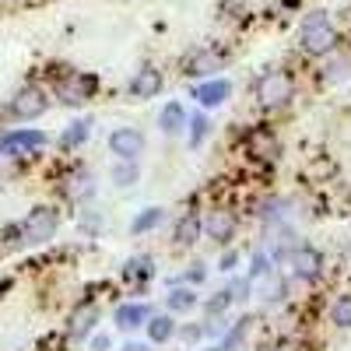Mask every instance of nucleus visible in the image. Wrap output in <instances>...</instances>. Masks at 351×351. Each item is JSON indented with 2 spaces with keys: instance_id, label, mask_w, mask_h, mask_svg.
<instances>
[{
  "instance_id": "nucleus-19",
  "label": "nucleus",
  "mask_w": 351,
  "mask_h": 351,
  "mask_svg": "<svg viewBox=\"0 0 351 351\" xmlns=\"http://www.w3.org/2000/svg\"><path fill=\"white\" fill-rule=\"evenodd\" d=\"M197 232H200L197 215H186V218L180 221V232H176V239H180L183 246H190V243H197Z\"/></svg>"
},
{
  "instance_id": "nucleus-8",
  "label": "nucleus",
  "mask_w": 351,
  "mask_h": 351,
  "mask_svg": "<svg viewBox=\"0 0 351 351\" xmlns=\"http://www.w3.org/2000/svg\"><path fill=\"white\" fill-rule=\"evenodd\" d=\"M92 92H95V77L74 74V77H67V81L60 84V102H67V106H81V102L92 99Z\"/></svg>"
},
{
  "instance_id": "nucleus-23",
  "label": "nucleus",
  "mask_w": 351,
  "mask_h": 351,
  "mask_svg": "<svg viewBox=\"0 0 351 351\" xmlns=\"http://www.w3.org/2000/svg\"><path fill=\"white\" fill-rule=\"evenodd\" d=\"M204 134H208V120H204V116H193V120H190V144H193V148L204 141Z\"/></svg>"
},
{
  "instance_id": "nucleus-13",
  "label": "nucleus",
  "mask_w": 351,
  "mask_h": 351,
  "mask_svg": "<svg viewBox=\"0 0 351 351\" xmlns=\"http://www.w3.org/2000/svg\"><path fill=\"white\" fill-rule=\"evenodd\" d=\"M95 319H99V313H95V306H81L74 316H71V334L74 337H84L88 330L95 327Z\"/></svg>"
},
{
  "instance_id": "nucleus-17",
  "label": "nucleus",
  "mask_w": 351,
  "mask_h": 351,
  "mask_svg": "<svg viewBox=\"0 0 351 351\" xmlns=\"http://www.w3.org/2000/svg\"><path fill=\"white\" fill-rule=\"evenodd\" d=\"M193 306H197V295H193L190 288H176L172 295H169V309H176V313H186Z\"/></svg>"
},
{
  "instance_id": "nucleus-6",
  "label": "nucleus",
  "mask_w": 351,
  "mask_h": 351,
  "mask_svg": "<svg viewBox=\"0 0 351 351\" xmlns=\"http://www.w3.org/2000/svg\"><path fill=\"white\" fill-rule=\"evenodd\" d=\"M228 64V56L221 49H197L190 60H186V74L190 77H204V74H215Z\"/></svg>"
},
{
  "instance_id": "nucleus-20",
  "label": "nucleus",
  "mask_w": 351,
  "mask_h": 351,
  "mask_svg": "<svg viewBox=\"0 0 351 351\" xmlns=\"http://www.w3.org/2000/svg\"><path fill=\"white\" fill-rule=\"evenodd\" d=\"M334 324L337 327H351V295H341L334 302Z\"/></svg>"
},
{
  "instance_id": "nucleus-2",
  "label": "nucleus",
  "mask_w": 351,
  "mask_h": 351,
  "mask_svg": "<svg viewBox=\"0 0 351 351\" xmlns=\"http://www.w3.org/2000/svg\"><path fill=\"white\" fill-rule=\"evenodd\" d=\"M291 95H295V84H291V77L285 71H271L256 81V99L263 106H285Z\"/></svg>"
},
{
  "instance_id": "nucleus-12",
  "label": "nucleus",
  "mask_w": 351,
  "mask_h": 351,
  "mask_svg": "<svg viewBox=\"0 0 351 351\" xmlns=\"http://www.w3.org/2000/svg\"><path fill=\"white\" fill-rule=\"evenodd\" d=\"M228 95H232V84H228L225 77H218V81H208V84H200L197 92H193V99H197L200 106H221Z\"/></svg>"
},
{
  "instance_id": "nucleus-21",
  "label": "nucleus",
  "mask_w": 351,
  "mask_h": 351,
  "mask_svg": "<svg viewBox=\"0 0 351 351\" xmlns=\"http://www.w3.org/2000/svg\"><path fill=\"white\" fill-rule=\"evenodd\" d=\"M148 274H152V260H144V256H141V260H130L127 267H123V278H127V281H130V278H148Z\"/></svg>"
},
{
  "instance_id": "nucleus-5",
  "label": "nucleus",
  "mask_w": 351,
  "mask_h": 351,
  "mask_svg": "<svg viewBox=\"0 0 351 351\" xmlns=\"http://www.w3.org/2000/svg\"><path fill=\"white\" fill-rule=\"evenodd\" d=\"M46 95L43 92H36V88H28V92H21L11 106H8V112L14 116V120H36V116H43L46 112Z\"/></svg>"
},
{
  "instance_id": "nucleus-10",
  "label": "nucleus",
  "mask_w": 351,
  "mask_h": 351,
  "mask_svg": "<svg viewBox=\"0 0 351 351\" xmlns=\"http://www.w3.org/2000/svg\"><path fill=\"white\" fill-rule=\"evenodd\" d=\"M46 144V134H39V130H14V134H8L4 141H0V152L4 148H11V152H36V148H43Z\"/></svg>"
},
{
  "instance_id": "nucleus-14",
  "label": "nucleus",
  "mask_w": 351,
  "mask_h": 351,
  "mask_svg": "<svg viewBox=\"0 0 351 351\" xmlns=\"http://www.w3.org/2000/svg\"><path fill=\"white\" fill-rule=\"evenodd\" d=\"M148 316H152L148 306H120V309H116V324H120V327H141Z\"/></svg>"
},
{
  "instance_id": "nucleus-24",
  "label": "nucleus",
  "mask_w": 351,
  "mask_h": 351,
  "mask_svg": "<svg viewBox=\"0 0 351 351\" xmlns=\"http://www.w3.org/2000/svg\"><path fill=\"white\" fill-rule=\"evenodd\" d=\"M95 186H92V180H88V176H77V180H71V186H67V193L71 197H88Z\"/></svg>"
},
{
  "instance_id": "nucleus-15",
  "label": "nucleus",
  "mask_w": 351,
  "mask_h": 351,
  "mask_svg": "<svg viewBox=\"0 0 351 351\" xmlns=\"http://www.w3.org/2000/svg\"><path fill=\"white\" fill-rule=\"evenodd\" d=\"M186 123V112H183V106L180 102H169L165 109H162V120H158V127L165 130V134H176Z\"/></svg>"
},
{
  "instance_id": "nucleus-4",
  "label": "nucleus",
  "mask_w": 351,
  "mask_h": 351,
  "mask_svg": "<svg viewBox=\"0 0 351 351\" xmlns=\"http://www.w3.org/2000/svg\"><path fill=\"white\" fill-rule=\"evenodd\" d=\"M53 232H56V215H53L49 208H39V211L28 215L21 236H25V243H46Z\"/></svg>"
},
{
  "instance_id": "nucleus-27",
  "label": "nucleus",
  "mask_w": 351,
  "mask_h": 351,
  "mask_svg": "<svg viewBox=\"0 0 351 351\" xmlns=\"http://www.w3.org/2000/svg\"><path fill=\"white\" fill-rule=\"evenodd\" d=\"M228 302H232V291H221L218 299H211V302H208V309H211V313H221Z\"/></svg>"
},
{
  "instance_id": "nucleus-16",
  "label": "nucleus",
  "mask_w": 351,
  "mask_h": 351,
  "mask_svg": "<svg viewBox=\"0 0 351 351\" xmlns=\"http://www.w3.org/2000/svg\"><path fill=\"white\" fill-rule=\"evenodd\" d=\"M148 334H152L155 344H162V341H169L176 334V327H172L169 316H155V319H148Z\"/></svg>"
},
{
  "instance_id": "nucleus-30",
  "label": "nucleus",
  "mask_w": 351,
  "mask_h": 351,
  "mask_svg": "<svg viewBox=\"0 0 351 351\" xmlns=\"http://www.w3.org/2000/svg\"><path fill=\"white\" fill-rule=\"evenodd\" d=\"M232 263H236V253H228V256L221 260V271H232Z\"/></svg>"
},
{
  "instance_id": "nucleus-9",
  "label": "nucleus",
  "mask_w": 351,
  "mask_h": 351,
  "mask_svg": "<svg viewBox=\"0 0 351 351\" xmlns=\"http://www.w3.org/2000/svg\"><path fill=\"white\" fill-rule=\"evenodd\" d=\"M291 267H295V274L302 281H316L319 271H324V256H319L316 250H309V246H302V250L291 253Z\"/></svg>"
},
{
  "instance_id": "nucleus-32",
  "label": "nucleus",
  "mask_w": 351,
  "mask_h": 351,
  "mask_svg": "<svg viewBox=\"0 0 351 351\" xmlns=\"http://www.w3.org/2000/svg\"><path fill=\"white\" fill-rule=\"evenodd\" d=\"M344 263H348V267H351V246H348V253H344Z\"/></svg>"
},
{
  "instance_id": "nucleus-25",
  "label": "nucleus",
  "mask_w": 351,
  "mask_h": 351,
  "mask_svg": "<svg viewBox=\"0 0 351 351\" xmlns=\"http://www.w3.org/2000/svg\"><path fill=\"white\" fill-rule=\"evenodd\" d=\"M137 180V169L134 165H120V169H116V183H120V186H130Z\"/></svg>"
},
{
  "instance_id": "nucleus-29",
  "label": "nucleus",
  "mask_w": 351,
  "mask_h": 351,
  "mask_svg": "<svg viewBox=\"0 0 351 351\" xmlns=\"http://www.w3.org/2000/svg\"><path fill=\"white\" fill-rule=\"evenodd\" d=\"M92 348H95V351H106V348H109V337H106V334H102V337H95V344H92Z\"/></svg>"
},
{
  "instance_id": "nucleus-22",
  "label": "nucleus",
  "mask_w": 351,
  "mask_h": 351,
  "mask_svg": "<svg viewBox=\"0 0 351 351\" xmlns=\"http://www.w3.org/2000/svg\"><path fill=\"white\" fill-rule=\"evenodd\" d=\"M274 148H278L274 137H267V134H256V137H253V155H263V158H267Z\"/></svg>"
},
{
  "instance_id": "nucleus-11",
  "label": "nucleus",
  "mask_w": 351,
  "mask_h": 351,
  "mask_svg": "<svg viewBox=\"0 0 351 351\" xmlns=\"http://www.w3.org/2000/svg\"><path fill=\"white\" fill-rule=\"evenodd\" d=\"M204 228H208V236L215 243H228L232 236H236V218H232L228 211H211L208 221H204Z\"/></svg>"
},
{
  "instance_id": "nucleus-33",
  "label": "nucleus",
  "mask_w": 351,
  "mask_h": 351,
  "mask_svg": "<svg viewBox=\"0 0 351 351\" xmlns=\"http://www.w3.org/2000/svg\"><path fill=\"white\" fill-rule=\"evenodd\" d=\"M260 351H274V348H260Z\"/></svg>"
},
{
  "instance_id": "nucleus-7",
  "label": "nucleus",
  "mask_w": 351,
  "mask_h": 351,
  "mask_svg": "<svg viewBox=\"0 0 351 351\" xmlns=\"http://www.w3.org/2000/svg\"><path fill=\"white\" fill-rule=\"evenodd\" d=\"M127 92H130V99H155L158 92H162V74L155 71V67H144V71H137L134 77H130V84H127Z\"/></svg>"
},
{
  "instance_id": "nucleus-1",
  "label": "nucleus",
  "mask_w": 351,
  "mask_h": 351,
  "mask_svg": "<svg viewBox=\"0 0 351 351\" xmlns=\"http://www.w3.org/2000/svg\"><path fill=\"white\" fill-rule=\"evenodd\" d=\"M302 49L313 56H327L337 49V28L327 21L324 11H313L302 21Z\"/></svg>"
},
{
  "instance_id": "nucleus-18",
  "label": "nucleus",
  "mask_w": 351,
  "mask_h": 351,
  "mask_svg": "<svg viewBox=\"0 0 351 351\" xmlns=\"http://www.w3.org/2000/svg\"><path fill=\"white\" fill-rule=\"evenodd\" d=\"M155 225H162V208H148V211H144V215L130 225V232H134V236H141V232H152Z\"/></svg>"
},
{
  "instance_id": "nucleus-26",
  "label": "nucleus",
  "mask_w": 351,
  "mask_h": 351,
  "mask_svg": "<svg viewBox=\"0 0 351 351\" xmlns=\"http://www.w3.org/2000/svg\"><path fill=\"white\" fill-rule=\"evenodd\" d=\"M84 134H88V123H74V130H67V134H64V144H81V141H84Z\"/></svg>"
},
{
  "instance_id": "nucleus-31",
  "label": "nucleus",
  "mask_w": 351,
  "mask_h": 351,
  "mask_svg": "<svg viewBox=\"0 0 351 351\" xmlns=\"http://www.w3.org/2000/svg\"><path fill=\"white\" fill-rule=\"evenodd\" d=\"M123 351H148V344H127Z\"/></svg>"
},
{
  "instance_id": "nucleus-3",
  "label": "nucleus",
  "mask_w": 351,
  "mask_h": 351,
  "mask_svg": "<svg viewBox=\"0 0 351 351\" xmlns=\"http://www.w3.org/2000/svg\"><path fill=\"white\" fill-rule=\"evenodd\" d=\"M109 148H112V155H116V158L134 162L137 155H144V134H141V130H134V127H120V130H112Z\"/></svg>"
},
{
  "instance_id": "nucleus-28",
  "label": "nucleus",
  "mask_w": 351,
  "mask_h": 351,
  "mask_svg": "<svg viewBox=\"0 0 351 351\" xmlns=\"http://www.w3.org/2000/svg\"><path fill=\"white\" fill-rule=\"evenodd\" d=\"M197 337H204V327H186L183 330V341H197Z\"/></svg>"
}]
</instances>
